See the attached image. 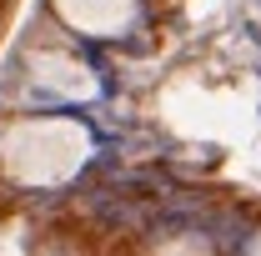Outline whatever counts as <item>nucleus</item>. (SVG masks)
<instances>
[{
	"label": "nucleus",
	"instance_id": "nucleus-1",
	"mask_svg": "<svg viewBox=\"0 0 261 256\" xmlns=\"http://www.w3.org/2000/svg\"><path fill=\"white\" fill-rule=\"evenodd\" d=\"M91 156V131L70 116H20L0 126V176L15 186H61Z\"/></svg>",
	"mask_w": 261,
	"mask_h": 256
},
{
	"label": "nucleus",
	"instance_id": "nucleus-3",
	"mask_svg": "<svg viewBox=\"0 0 261 256\" xmlns=\"http://www.w3.org/2000/svg\"><path fill=\"white\" fill-rule=\"evenodd\" d=\"M25 70H31V81L40 91H50V96H61V100H91L96 96V70L81 61V56L61 50V45H35L31 56H25Z\"/></svg>",
	"mask_w": 261,
	"mask_h": 256
},
{
	"label": "nucleus",
	"instance_id": "nucleus-2",
	"mask_svg": "<svg viewBox=\"0 0 261 256\" xmlns=\"http://www.w3.org/2000/svg\"><path fill=\"white\" fill-rule=\"evenodd\" d=\"M56 20L91 40H116L141 20V0H50Z\"/></svg>",
	"mask_w": 261,
	"mask_h": 256
}]
</instances>
